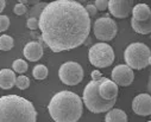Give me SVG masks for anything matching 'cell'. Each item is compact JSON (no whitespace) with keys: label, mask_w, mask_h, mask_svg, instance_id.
Listing matches in <instances>:
<instances>
[{"label":"cell","mask_w":151,"mask_h":122,"mask_svg":"<svg viewBox=\"0 0 151 122\" xmlns=\"http://www.w3.org/2000/svg\"><path fill=\"white\" fill-rule=\"evenodd\" d=\"M150 16H151V9L146 4H138L132 9V18H134L136 20L143 21L149 19Z\"/></svg>","instance_id":"15"},{"label":"cell","mask_w":151,"mask_h":122,"mask_svg":"<svg viewBox=\"0 0 151 122\" xmlns=\"http://www.w3.org/2000/svg\"><path fill=\"white\" fill-rule=\"evenodd\" d=\"M10 27V18L7 16L0 14V32H5Z\"/></svg>","instance_id":"23"},{"label":"cell","mask_w":151,"mask_h":122,"mask_svg":"<svg viewBox=\"0 0 151 122\" xmlns=\"http://www.w3.org/2000/svg\"><path fill=\"white\" fill-rule=\"evenodd\" d=\"M17 77L16 72L10 69H3L0 70V88L7 90L16 86Z\"/></svg>","instance_id":"14"},{"label":"cell","mask_w":151,"mask_h":122,"mask_svg":"<svg viewBox=\"0 0 151 122\" xmlns=\"http://www.w3.org/2000/svg\"><path fill=\"white\" fill-rule=\"evenodd\" d=\"M16 86L17 88H19L20 90H25L30 87V79L24 76V75H20L19 77H17V82H16Z\"/></svg>","instance_id":"22"},{"label":"cell","mask_w":151,"mask_h":122,"mask_svg":"<svg viewBox=\"0 0 151 122\" xmlns=\"http://www.w3.org/2000/svg\"><path fill=\"white\" fill-rule=\"evenodd\" d=\"M88 59L95 68H107L114 62V51L107 43H96L91 46L88 51Z\"/></svg>","instance_id":"6"},{"label":"cell","mask_w":151,"mask_h":122,"mask_svg":"<svg viewBox=\"0 0 151 122\" xmlns=\"http://www.w3.org/2000/svg\"><path fill=\"white\" fill-rule=\"evenodd\" d=\"M12 68H13V71L14 72H18V73L23 75L24 72L27 71L29 65H27V63L24 59H16L13 62V64H12Z\"/></svg>","instance_id":"21"},{"label":"cell","mask_w":151,"mask_h":122,"mask_svg":"<svg viewBox=\"0 0 151 122\" xmlns=\"http://www.w3.org/2000/svg\"><path fill=\"white\" fill-rule=\"evenodd\" d=\"M91 16L76 0L48 3L40 17V30L47 46L55 54L76 49L91 32Z\"/></svg>","instance_id":"1"},{"label":"cell","mask_w":151,"mask_h":122,"mask_svg":"<svg viewBox=\"0 0 151 122\" xmlns=\"http://www.w3.org/2000/svg\"><path fill=\"white\" fill-rule=\"evenodd\" d=\"M13 12H14V14H17V16H23V14H25V13L27 12V7H26V5L18 3L17 5H14Z\"/></svg>","instance_id":"25"},{"label":"cell","mask_w":151,"mask_h":122,"mask_svg":"<svg viewBox=\"0 0 151 122\" xmlns=\"http://www.w3.org/2000/svg\"><path fill=\"white\" fill-rule=\"evenodd\" d=\"M76 1H79V3H85V1H88V0H76Z\"/></svg>","instance_id":"33"},{"label":"cell","mask_w":151,"mask_h":122,"mask_svg":"<svg viewBox=\"0 0 151 122\" xmlns=\"http://www.w3.org/2000/svg\"><path fill=\"white\" fill-rule=\"evenodd\" d=\"M100 79H92L83 89L82 101L87 109L94 114H100L111 110L116 104V100H105L99 93Z\"/></svg>","instance_id":"4"},{"label":"cell","mask_w":151,"mask_h":122,"mask_svg":"<svg viewBox=\"0 0 151 122\" xmlns=\"http://www.w3.org/2000/svg\"><path fill=\"white\" fill-rule=\"evenodd\" d=\"M5 6H6L5 0H0V14H1V12L5 10Z\"/></svg>","instance_id":"29"},{"label":"cell","mask_w":151,"mask_h":122,"mask_svg":"<svg viewBox=\"0 0 151 122\" xmlns=\"http://www.w3.org/2000/svg\"><path fill=\"white\" fill-rule=\"evenodd\" d=\"M48 110L55 122H78L82 116L83 102L78 94L63 90L52 96Z\"/></svg>","instance_id":"2"},{"label":"cell","mask_w":151,"mask_h":122,"mask_svg":"<svg viewBox=\"0 0 151 122\" xmlns=\"http://www.w3.org/2000/svg\"><path fill=\"white\" fill-rule=\"evenodd\" d=\"M43 46L38 42H30L24 46L23 54L30 62H37L43 57Z\"/></svg>","instance_id":"13"},{"label":"cell","mask_w":151,"mask_h":122,"mask_svg":"<svg viewBox=\"0 0 151 122\" xmlns=\"http://www.w3.org/2000/svg\"><path fill=\"white\" fill-rule=\"evenodd\" d=\"M147 122H151V121H147Z\"/></svg>","instance_id":"35"},{"label":"cell","mask_w":151,"mask_h":122,"mask_svg":"<svg viewBox=\"0 0 151 122\" xmlns=\"http://www.w3.org/2000/svg\"><path fill=\"white\" fill-rule=\"evenodd\" d=\"M18 3L24 4V5H27V0H18Z\"/></svg>","instance_id":"32"},{"label":"cell","mask_w":151,"mask_h":122,"mask_svg":"<svg viewBox=\"0 0 151 122\" xmlns=\"http://www.w3.org/2000/svg\"><path fill=\"white\" fill-rule=\"evenodd\" d=\"M147 90L151 94V71H150V75H149V81H147Z\"/></svg>","instance_id":"31"},{"label":"cell","mask_w":151,"mask_h":122,"mask_svg":"<svg viewBox=\"0 0 151 122\" xmlns=\"http://www.w3.org/2000/svg\"><path fill=\"white\" fill-rule=\"evenodd\" d=\"M131 26L133 29V31H136L139 34H149L151 33V16L149 17V19L139 21L136 20L134 18L131 19Z\"/></svg>","instance_id":"16"},{"label":"cell","mask_w":151,"mask_h":122,"mask_svg":"<svg viewBox=\"0 0 151 122\" xmlns=\"http://www.w3.org/2000/svg\"><path fill=\"white\" fill-rule=\"evenodd\" d=\"M0 122H37V111L33 104L22 96H1Z\"/></svg>","instance_id":"3"},{"label":"cell","mask_w":151,"mask_h":122,"mask_svg":"<svg viewBox=\"0 0 151 122\" xmlns=\"http://www.w3.org/2000/svg\"><path fill=\"white\" fill-rule=\"evenodd\" d=\"M40 3H41V0H27V5H31V6L37 5V4H40Z\"/></svg>","instance_id":"30"},{"label":"cell","mask_w":151,"mask_h":122,"mask_svg":"<svg viewBox=\"0 0 151 122\" xmlns=\"http://www.w3.org/2000/svg\"><path fill=\"white\" fill-rule=\"evenodd\" d=\"M151 51L147 45L143 43H132L124 51V59L126 64L136 70L145 69L149 65Z\"/></svg>","instance_id":"5"},{"label":"cell","mask_w":151,"mask_h":122,"mask_svg":"<svg viewBox=\"0 0 151 122\" xmlns=\"http://www.w3.org/2000/svg\"><path fill=\"white\" fill-rule=\"evenodd\" d=\"M94 4L98 11H105L106 9H108V0H95Z\"/></svg>","instance_id":"26"},{"label":"cell","mask_w":151,"mask_h":122,"mask_svg":"<svg viewBox=\"0 0 151 122\" xmlns=\"http://www.w3.org/2000/svg\"><path fill=\"white\" fill-rule=\"evenodd\" d=\"M133 79H134L133 69L130 68L127 64H119L112 70V81H114L120 87H127L132 84Z\"/></svg>","instance_id":"9"},{"label":"cell","mask_w":151,"mask_h":122,"mask_svg":"<svg viewBox=\"0 0 151 122\" xmlns=\"http://www.w3.org/2000/svg\"><path fill=\"white\" fill-rule=\"evenodd\" d=\"M14 46V40L11 36L3 34L0 36V50L1 51H10Z\"/></svg>","instance_id":"19"},{"label":"cell","mask_w":151,"mask_h":122,"mask_svg":"<svg viewBox=\"0 0 151 122\" xmlns=\"http://www.w3.org/2000/svg\"><path fill=\"white\" fill-rule=\"evenodd\" d=\"M48 68L43 64H37L33 69H32V76L37 79V81H43L48 77Z\"/></svg>","instance_id":"18"},{"label":"cell","mask_w":151,"mask_h":122,"mask_svg":"<svg viewBox=\"0 0 151 122\" xmlns=\"http://www.w3.org/2000/svg\"><path fill=\"white\" fill-rule=\"evenodd\" d=\"M131 1H132V0H131Z\"/></svg>","instance_id":"36"},{"label":"cell","mask_w":151,"mask_h":122,"mask_svg":"<svg viewBox=\"0 0 151 122\" xmlns=\"http://www.w3.org/2000/svg\"><path fill=\"white\" fill-rule=\"evenodd\" d=\"M149 65H151V56H150V58H149Z\"/></svg>","instance_id":"34"},{"label":"cell","mask_w":151,"mask_h":122,"mask_svg":"<svg viewBox=\"0 0 151 122\" xmlns=\"http://www.w3.org/2000/svg\"><path fill=\"white\" fill-rule=\"evenodd\" d=\"M132 110L140 116L151 115V95L139 94L132 101Z\"/></svg>","instance_id":"11"},{"label":"cell","mask_w":151,"mask_h":122,"mask_svg":"<svg viewBox=\"0 0 151 122\" xmlns=\"http://www.w3.org/2000/svg\"><path fill=\"white\" fill-rule=\"evenodd\" d=\"M85 76L82 66L76 62H65L60 66L58 77L65 86H78L82 82Z\"/></svg>","instance_id":"7"},{"label":"cell","mask_w":151,"mask_h":122,"mask_svg":"<svg viewBox=\"0 0 151 122\" xmlns=\"http://www.w3.org/2000/svg\"><path fill=\"white\" fill-rule=\"evenodd\" d=\"M26 27L30 30L40 29V19L38 18H29L26 21Z\"/></svg>","instance_id":"24"},{"label":"cell","mask_w":151,"mask_h":122,"mask_svg":"<svg viewBox=\"0 0 151 122\" xmlns=\"http://www.w3.org/2000/svg\"><path fill=\"white\" fill-rule=\"evenodd\" d=\"M131 0H108V10L109 13L119 19L127 18L132 12Z\"/></svg>","instance_id":"10"},{"label":"cell","mask_w":151,"mask_h":122,"mask_svg":"<svg viewBox=\"0 0 151 122\" xmlns=\"http://www.w3.org/2000/svg\"><path fill=\"white\" fill-rule=\"evenodd\" d=\"M99 93H100L101 97H104L105 100H117L118 84L114 82V81L102 77L100 86H99Z\"/></svg>","instance_id":"12"},{"label":"cell","mask_w":151,"mask_h":122,"mask_svg":"<svg viewBox=\"0 0 151 122\" xmlns=\"http://www.w3.org/2000/svg\"><path fill=\"white\" fill-rule=\"evenodd\" d=\"M86 10H87V12L89 13L91 17H94L96 14V12H98V9H96L95 4H93V3H88L86 5Z\"/></svg>","instance_id":"27"},{"label":"cell","mask_w":151,"mask_h":122,"mask_svg":"<svg viewBox=\"0 0 151 122\" xmlns=\"http://www.w3.org/2000/svg\"><path fill=\"white\" fill-rule=\"evenodd\" d=\"M105 122H127V115L122 109H111L105 116Z\"/></svg>","instance_id":"17"},{"label":"cell","mask_w":151,"mask_h":122,"mask_svg":"<svg viewBox=\"0 0 151 122\" xmlns=\"http://www.w3.org/2000/svg\"><path fill=\"white\" fill-rule=\"evenodd\" d=\"M48 5V3H40V4H37V5H33V6H31V9L29 10V18H38L40 19V17H41V14H42V12H43V10L45 9V6Z\"/></svg>","instance_id":"20"},{"label":"cell","mask_w":151,"mask_h":122,"mask_svg":"<svg viewBox=\"0 0 151 122\" xmlns=\"http://www.w3.org/2000/svg\"><path fill=\"white\" fill-rule=\"evenodd\" d=\"M92 79H100V78H102V76H101V73H100V71H98V70H94L93 72H92Z\"/></svg>","instance_id":"28"},{"label":"cell","mask_w":151,"mask_h":122,"mask_svg":"<svg viewBox=\"0 0 151 122\" xmlns=\"http://www.w3.org/2000/svg\"><path fill=\"white\" fill-rule=\"evenodd\" d=\"M93 32L96 39L101 42H109L118 33L117 23L109 17H101L94 21Z\"/></svg>","instance_id":"8"}]
</instances>
